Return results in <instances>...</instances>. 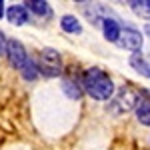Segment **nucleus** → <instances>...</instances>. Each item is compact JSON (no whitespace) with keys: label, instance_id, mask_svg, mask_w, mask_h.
<instances>
[{"label":"nucleus","instance_id":"f257e3e1","mask_svg":"<svg viewBox=\"0 0 150 150\" xmlns=\"http://www.w3.org/2000/svg\"><path fill=\"white\" fill-rule=\"evenodd\" d=\"M82 90L86 94H90L94 100H110L114 94V82L108 76V72H104L98 66L86 68L80 76Z\"/></svg>","mask_w":150,"mask_h":150},{"label":"nucleus","instance_id":"f03ea898","mask_svg":"<svg viewBox=\"0 0 150 150\" xmlns=\"http://www.w3.org/2000/svg\"><path fill=\"white\" fill-rule=\"evenodd\" d=\"M38 72L44 74L46 78H56L62 74V58H60V52L54 50V48H42L40 54H38Z\"/></svg>","mask_w":150,"mask_h":150},{"label":"nucleus","instance_id":"7ed1b4c3","mask_svg":"<svg viewBox=\"0 0 150 150\" xmlns=\"http://www.w3.org/2000/svg\"><path fill=\"white\" fill-rule=\"evenodd\" d=\"M136 104H138V92L134 88H130V86H122L116 92V96L110 100L108 110L112 114H126L132 108H136Z\"/></svg>","mask_w":150,"mask_h":150},{"label":"nucleus","instance_id":"20e7f679","mask_svg":"<svg viewBox=\"0 0 150 150\" xmlns=\"http://www.w3.org/2000/svg\"><path fill=\"white\" fill-rule=\"evenodd\" d=\"M120 48H124V50H130V52H140L142 50V44H144V36L140 30L136 28H122V32H120V38H118V42H116Z\"/></svg>","mask_w":150,"mask_h":150},{"label":"nucleus","instance_id":"39448f33","mask_svg":"<svg viewBox=\"0 0 150 150\" xmlns=\"http://www.w3.org/2000/svg\"><path fill=\"white\" fill-rule=\"evenodd\" d=\"M6 54H8V60H10L12 68H16V70H22L24 64L30 60V56H28V52H26V48H24V44L20 40H10Z\"/></svg>","mask_w":150,"mask_h":150},{"label":"nucleus","instance_id":"423d86ee","mask_svg":"<svg viewBox=\"0 0 150 150\" xmlns=\"http://www.w3.org/2000/svg\"><path fill=\"white\" fill-rule=\"evenodd\" d=\"M100 28H102L104 38H106L108 42H118L120 32H122V26H120V22H118L116 16H108V18H104L102 22H100Z\"/></svg>","mask_w":150,"mask_h":150},{"label":"nucleus","instance_id":"0eeeda50","mask_svg":"<svg viewBox=\"0 0 150 150\" xmlns=\"http://www.w3.org/2000/svg\"><path fill=\"white\" fill-rule=\"evenodd\" d=\"M62 90H64V94L68 96L70 100H80L82 96V84L78 78H74V76H64L62 78Z\"/></svg>","mask_w":150,"mask_h":150},{"label":"nucleus","instance_id":"6e6552de","mask_svg":"<svg viewBox=\"0 0 150 150\" xmlns=\"http://www.w3.org/2000/svg\"><path fill=\"white\" fill-rule=\"evenodd\" d=\"M6 18L8 22L14 24V26H22V24L28 22V10L24 6H10L6 10Z\"/></svg>","mask_w":150,"mask_h":150},{"label":"nucleus","instance_id":"1a4fd4ad","mask_svg":"<svg viewBox=\"0 0 150 150\" xmlns=\"http://www.w3.org/2000/svg\"><path fill=\"white\" fill-rule=\"evenodd\" d=\"M130 66L136 70L140 76L150 78V62H148L144 56H142L140 52H136V54H132V56H130Z\"/></svg>","mask_w":150,"mask_h":150},{"label":"nucleus","instance_id":"9d476101","mask_svg":"<svg viewBox=\"0 0 150 150\" xmlns=\"http://www.w3.org/2000/svg\"><path fill=\"white\" fill-rule=\"evenodd\" d=\"M60 28H62L64 32H68V34H80L82 32V26H80V22H78V18L72 16V14H64V16L60 18Z\"/></svg>","mask_w":150,"mask_h":150},{"label":"nucleus","instance_id":"9b49d317","mask_svg":"<svg viewBox=\"0 0 150 150\" xmlns=\"http://www.w3.org/2000/svg\"><path fill=\"white\" fill-rule=\"evenodd\" d=\"M136 118L140 124L150 126V98H142L140 96L138 104H136Z\"/></svg>","mask_w":150,"mask_h":150},{"label":"nucleus","instance_id":"f8f14e48","mask_svg":"<svg viewBox=\"0 0 150 150\" xmlns=\"http://www.w3.org/2000/svg\"><path fill=\"white\" fill-rule=\"evenodd\" d=\"M24 8H26V10H32L34 14H38V16H50V14H52L50 4L44 2V0H26V2H24Z\"/></svg>","mask_w":150,"mask_h":150},{"label":"nucleus","instance_id":"ddd939ff","mask_svg":"<svg viewBox=\"0 0 150 150\" xmlns=\"http://www.w3.org/2000/svg\"><path fill=\"white\" fill-rule=\"evenodd\" d=\"M130 8L136 12L138 16H142V18H146V20H150V0H134V2H130Z\"/></svg>","mask_w":150,"mask_h":150},{"label":"nucleus","instance_id":"4468645a","mask_svg":"<svg viewBox=\"0 0 150 150\" xmlns=\"http://www.w3.org/2000/svg\"><path fill=\"white\" fill-rule=\"evenodd\" d=\"M20 72H22L24 80H36V78H38V74H40V72H38V66L32 62V58L24 64V68L20 70Z\"/></svg>","mask_w":150,"mask_h":150},{"label":"nucleus","instance_id":"2eb2a0df","mask_svg":"<svg viewBox=\"0 0 150 150\" xmlns=\"http://www.w3.org/2000/svg\"><path fill=\"white\" fill-rule=\"evenodd\" d=\"M6 50H8V42H6V38L2 34V30H0V56L6 54Z\"/></svg>","mask_w":150,"mask_h":150},{"label":"nucleus","instance_id":"dca6fc26","mask_svg":"<svg viewBox=\"0 0 150 150\" xmlns=\"http://www.w3.org/2000/svg\"><path fill=\"white\" fill-rule=\"evenodd\" d=\"M2 16H4V2L0 0V18H2Z\"/></svg>","mask_w":150,"mask_h":150},{"label":"nucleus","instance_id":"f3484780","mask_svg":"<svg viewBox=\"0 0 150 150\" xmlns=\"http://www.w3.org/2000/svg\"><path fill=\"white\" fill-rule=\"evenodd\" d=\"M146 32H148V34H150V24H148V26H146Z\"/></svg>","mask_w":150,"mask_h":150}]
</instances>
